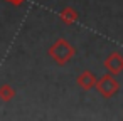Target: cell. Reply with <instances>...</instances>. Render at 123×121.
I'll return each mask as SVG.
<instances>
[{
    "label": "cell",
    "instance_id": "obj_3",
    "mask_svg": "<svg viewBox=\"0 0 123 121\" xmlns=\"http://www.w3.org/2000/svg\"><path fill=\"white\" fill-rule=\"evenodd\" d=\"M103 66H105L106 72H110L113 76H120L123 72V56L115 51L106 56V59L103 61Z\"/></svg>",
    "mask_w": 123,
    "mask_h": 121
},
{
    "label": "cell",
    "instance_id": "obj_1",
    "mask_svg": "<svg viewBox=\"0 0 123 121\" xmlns=\"http://www.w3.org/2000/svg\"><path fill=\"white\" fill-rule=\"evenodd\" d=\"M49 57L57 64V66H66L74 56H76V49L74 46L66 40V39H57L56 42H52V46L47 51Z\"/></svg>",
    "mask_w": 123,
    "mask_h": 121
},
{
    "label": "cell",
    "instance_id": "obj_2",
    "mask_svg": "<svg viewBox=\"0 0 123 121\" xmlns=\"http://www.w3.org/2000/svg\"><path fill=\"white\" fill-rule=\"evenodd\" d=\"M94 89L98 91V94H99L101 98L110 99V98H113V96H116V94L120 92V82H118L116 76H113V74L108 72V74L101 76V77L96 81Z\"/></svg>",
    "mask_w": 123,
    "mask_h": 121
},
{
    "label": "cell",
    "instance_id": "obj_4",
    "mask_svg": "<svg viewBox=\"0 0 123 121\" xmlns=\"http://www.w3.org/2000/svg\"><path fill=\"white\" fill-rule=\"evenodd\" d=\"M96 81H98V77H96L91 71H88V69H84L83 72H79L78 77H76V84H78L83 91H91V89H94Z\"/></svg>",
    "mask_w": 123,
    "mask_h": 121
},
{
    "label": "cell",
    "instance_id": "obj_5",
    "mask_svg": "<svg viewBox=\"0 0 123 121\" xmlns=\"http://www.w3.org/2000/svg\"><path fill=\"white\" fill-rule=\"evenodd\" d=\"M59 19H61L62 24L73 25V24L79 19V12H78L76 9H73V7H64V9L59 12Z\"/></svg>",
    "mask_w": 123,
    "mask_h": 121
},
{
    "label": "cell",
    "instance_id": "obj_6",
    "mask_svg": "<svg viewBox=\"0 0 123 121\" xmlns=\"http://www.w3.org/2000/svg\"><path fill=\"white\" fill-rule=\"evenodd\" d=\"M14 98H15V89L10 84H2V86H0V101L9 103Z\"/></svg>",
    "mask_w": 123,
    "mask_h": 121
},
{
    "label": "cell",
    "instance_id": "obj_7",
    "mask_svg": "<svg viewBox=\"0 0 123 121\" xmlns=\"http://www.w3.org/2000/svg\"><path fill=\"white\" fill-rule=\"evenodd\" d=\"M7 2H10L12 5H15V7H19V5H22L25 0H7Z\"/></svg>",
    "mask_w": 123,
    "mask_h": 121
}]
</instances>
